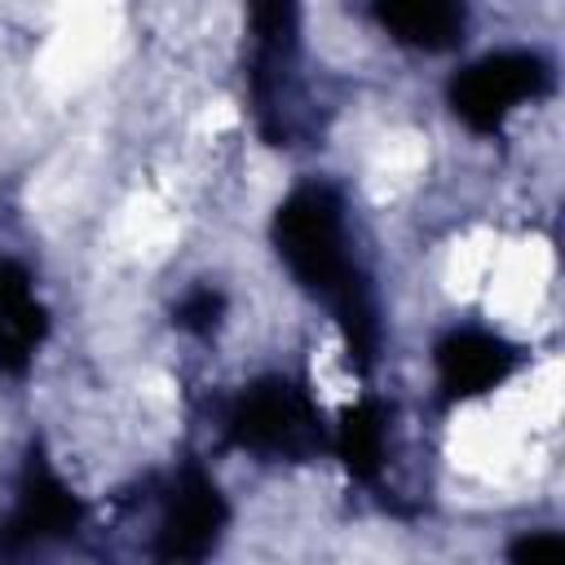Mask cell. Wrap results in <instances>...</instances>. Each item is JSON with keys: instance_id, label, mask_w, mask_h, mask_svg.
I'll use <instances>...</instances> for the list:
<instances>
[{"instance_id": "1", "label": "cell", "mask_w": 565, "mask_h": 565, "mask_svg": "<svg viewBox=\"0 0 565 565\" xmlns=\"http://www.w3.org/2000/svg\"><path fill=\"white\" fill-rule=\"evenodd\" d=\"M547 71L539 66L534 53L516 49V53H490L481 62H472L455 88H450V102H455V115L477 128V132H490L499 128L508 115H516L530 97H539Z\"/></svg>"}, {"instance_id": "2", "label": "cell", "mask_w": 565, "mask_h": 565, "mask_svg": "<svg viewBox=\"0 0 565 565\" xmlns=\"http://www.w3.org/2000/svg\"><path fill=\"white\" fill-rule=\"evenodd\" d=\"M230 433L238 446H252L260 455H305L318 441V415L300 388H291L287 380H269L243 393L230 415Z\"/></svg>"}, {"instance_id": "3", "label": "cell", "mask_w": 565, "mask_h": 565, "mask_svg": "<svg viewBox=\"0 0 565 565\" xmlns=\"http://www.w3.org/2000/svg\"><path fill=\"white\" fill-rule=\"evenodd\" d=\"M225 521V503L216 494V486L203 472H185L177 481V490L168 494V512H163V556H203L216 539Z\"/></svg>"}, {"instance_id": "4", "label": "cell", "mask_w": 565, "mask_h": 565, "mask_svg": "<svg viewBox=\"0 0 565 565\" xmlns=\"http://www.w3.org/2000/svg\"><path fill=\"white\" fill-rule=\"evenodd\" d=\"M516 366L512 349L486 331H455L450 340L437 344V375L450 397H477Z\"/></svg>"}, {"instance_id": "5", "label": "cell", "mask_w": 565, "mask_h": 565, "mask_svg": "<svg viewBox=\"0 0 565 565\" xmlns=\"http://www.w3.org/2000/svg\"><path fill=\"white\" fill-rule=\"evenodd\" d=\"M75 516H79V508H75L71 490L44 463H31L26 477H22V494H18V512L9 521V534L26 539V543H40V539L75 530Z\"/></svg>"}, {"instance_id": "6", "label": "cell", "mask_w": 565, "mask_h": 565, "mask_svg": "<svg viewBox=\"0 0 565 565\" xmlns=\"http://www.w3.org/2000/svg\"><path fill=\"white\" fill-rule=\"evenodd\" d=\"M380 22L393 40L415 49H450L463 35V0H375Z\"/></svg>"}, {"instance_id": "7", "label": "cell", "mask_w": 565, "mask_h": 565, "mask_svg": "<svg viewBox=\"0 0 565 565\" xmlns=\"http://www.w3.org/2000/svg\"><path fill=\"white\" fill-rule=\"evenodd\" d=\"M44 335V313L18 269H0V366H22Z\"/></svg>"}, {"instance_id": "8", "label": "cell", "mask_w": 565, "mask_h": 565, "mask_svg": "<svg viewBox=\"0 0 565 565\" xmlns=\"http://www.w3.org/2000/svg\"><path fill=\"white\" fill-rule=\"evenodd\" d=\"M556 547H561L556 534H525V539L512 547V556H543V552H556Z\"/></svg>"}]
</instances>
